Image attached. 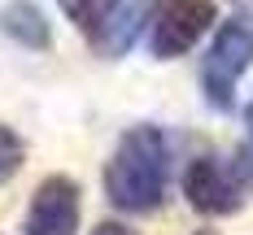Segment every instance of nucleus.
<instances>
[{
	"label": "nucleus",
	"mask_w": 253,
	"mask_h": 235,
	"mask_svg": "<svg viewBox=\"0 0 253 235\" xmlns=\"http://www.w3.org/2000/svg\"><path fill=\"white\" fill-rule=\"evenodd\" d=\"M0 35L13 39V44H22V48H31V52H44L52 44V26H48L44 9L35 0H9V4H0Z\"/></svg>",
	"instance_id": "obj_7"
},
{
	"label": "nucleus",
	"mask_w": 253,
	"mask_h": 235,
	"mask_svg": "<svg viewBox=\"0 0 253 235\" xmlns=\"http://www.w3.org/2000/svg\"><path fill=\"white\" fill-rule=\"evenodd\" d=\"M210 26H214V0H153L149 48L162 61L183 57L188 48H197V39Z\"/></svg>",
	"instance_id": "obj_3"
},
{
	"label": "nucleus",
	"mask_w": 253,
	"mask_h": 235,
	"mask_svg": "<svg viewBox=\"0 0 253 235\" xmlns=\"http://www.w3.org/2000/svg\"><path fill=\"white\" fill-rule=\"evenodd\" d=\"M231 170H236V179H240L245 196H249V192H253V101H249V109H245V148L236 153Z\"/></svg>",
	"instance_id": "obj_10"
},
{
	"label": "nucleus",
	"mask_w": 253,
	"mask_h": 235,
	"mask_svg": "<svg viewBox=\"0 0 253 235\" xmlns=\"http://www.w3.org/2000/svg\"><path fill=\"white\" fill-rule=\"evenodd\" d=\"M253 66V22L249 18H227L214 31L210 48L201 57V92L214 109H231L236 83Z\"/></svg>",
	"instance_id": "obj_2"
},
{
	"label": "nucleus",
	"mask_w": 253,
	"mask_h": 235,
	"mask_svg": "<svg viewBox=\"0 0 253 235\" xmlns=\"http://www.w3.org/2000/svg\"><path fill=\"white\" fill-rule=\"evenodd\" d=\"M57 9L66 13V22L75 26L79 35L96 39V31H101V13H105V0H57Z\"/></svg>",
	"instance_id": "obj_8"
},
{
	"label": "nucleus",
	"mask_w": 253,
	"mask_h": 235,
	"mask_svg": "<svg viewBox=\"0 0 253 235\" xmlns=\"http://www.w3.org/2000/svg\"><path fill=\"white\" fill-rule=\"evenodd\" d=\"M22 235H79V183L70 174H48L31 192Z\"/></svg>",
	"instance_id": "obj_5"
},
{
	"label": "nucleus",
	"mask_w": 253,
	"mask_h": 235,
	"mask_svg": "<svg viewBox=\"0 0 253 235\" xmlns=\"http://www.w3.org/2000/svg\"><path fill=\"white\" fill-rule=\"evenodd\" d=\"M153 18V0H105L101 13V31H96V52L105 57H123L131 52V44L140 39V31Z\"/></svg>",
	"instance_id": "obj_6"
},
{
	"label": "nucleus",
	"mask_w": 253,
	"mask_h": 235,
	"mask_svg": "<svg viewBox=\"0 0 253 235\" xmlns=\"http://www.w3.org/2000/svg\"><path fill=\"white\" fill-rule=\"evenodd\" d=\"M166 179H170V139L153 122L131 127L105 161V196L123 213H153L166 201Z\"/></svg>",
	"instance_id": "obj_1"
},
{
	"label": "nucleus",
	"mask_w": 253,
	"mask_h": 235,
	"mask_svg": "<svg viewBox=\"0 0 253 235\" xmlns=\"http://www.w3.org/2000/svg\"><path fill=\"white\" fill-rule=\"evenodd\" d=\"M183 196L205 218H223V213H236L245 205V187L236 179V170L227 161H218L214 153L188 161V170H183Z\"/></svg>",
	"instance_id": "obj_4"
},
{
	"label": "nucleus",
	"mask_w": 253,
	"mask_h": 235,
	"mask_svg": "<svg viewBox=\"0 0 253 235\" xmlns=\"http://www.w3.org/2000/svg\"><path fill=\"white\" fill-rule=\"evenodd\" d=\"M92 235H135L126 222H114V218H105V222H96L92 227Z\"/></svg>",
	"instance_id": "obj_11"
},
{
	"label": "nucleus",
	"mask_w": 253,
	"mask_h": 235,
	"mask_svg": "<svg viewBox=\"0 0 253 235\" xmlns=\"http://www.w3.org/2000/svg\"><path fill=\"white\" fill-rule=\"evenodd\" d=\"M22 161H26V144H22V135L13 127H4L0 122V183H9L18 170H22Z\"/></svg>",
	"instance_id": "obj_9"
}]
</instances>
